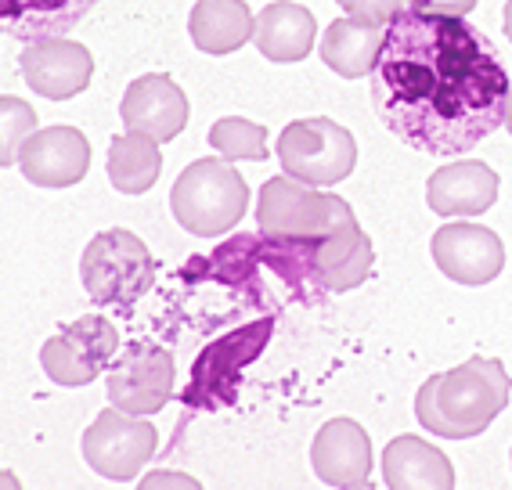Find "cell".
<instances>
[{
    "label": "cell",
    "instance_id": "obj_1",
    "mask_svg": "<svg viewBox=\"0 0 512 490\" xmlns=\"http://www.w3.org/2000/svg\"><path fill=\"white\" fill-rule=\"evenodd\" d=\"M509 76L491 40L466 19L404 8L386 26L372 69L379 123L426 155H462L505 127Z\"/></svg>",
    "mask_w": 512,
    "mask_h": 490
},
{
    "label": "cell",
    "instance_id": "obj_2",
    "mask_svg": "<svg viewBox=\"0 0 512 490\" xmlns=\"http://www.w3.org/2000/svg\"><path fill=\"white\" fill-rule=\"evenodd\" d=\"M512 382L498 357H469L451 372L430 375L415 397V418L444 440L480 436L509 404Z\"/></svg>",
    "mask_w": 512,
    "mask_h": 490
},
{
    "label": "cell",
    "instance_id": "obj_3",
    "mask_svg": "<svg viewBox=\"0 0 512 490\" xmlns=\"http://www.w3.org/2000/svg\"><path fill=\"white\" fill-rule=\"evenodd\" d=\"M170 206L184 231L199 238L228 235L249 209V184L228 159H195L177 177Z\"/></svg>",
    "mask_w": 512,
    "mask_h": 490
},
{
    "label": "cell",
    "instance_id": "obj_4",
    "mask_svg": "<svg viewBox=\"0 0 512 490\" xmlns=\"http://www.w3.org/2000/svg\"><path fill=\"white\" fill-rule=\"evenodd\" d=\"M83 289L101 307H127L156 282V260L134 231H101L80 260Z\"/></svg>",
    "mask_w": 512,
    "mask_h": 490
},
{
    "label": "cell",
    "instance_id": "obj_5",
    "mask_svg": "<svg viewBox=\"0 0 512 490\" xmlns=\"http://www.w3.org/2000/svg\"><path fill=\"white\" fill-rule=\"evenodd\" d=\"M354 220V209L339 195H325L314 184L296 181L289 173L271 177L256 199V224L275 238H321L339 224Z\"/></svg>",
    "mask_w": 512,
    "mask_h": 490
},
{
    "label": "cell",
    "instance_id": "obj_6",
    "mask_svg": "<svg viewBox=\"0 0 512 490\" xmlns=\"http://www.w3.org/2000/svg\"><path fill=\"white\" fill-rule=\"evenodd\" d=\"M278 163H282V173L314 188L339 184L357 166V141L336 119H296L278 134Z\"/></svg>",
    "mask_w": 512,
    "mask_h": 490
},
{
    "label": "cell",
    "instance_id": "obj_7",
    "mask_svg": "<svg viewBox=\"0 0 512 490\" xmlns=\"http://www.w3.org/2000/svg\"><path fill=\"white\" fill-rule=\"evenodd\" d=\"M159 447V429L123 408H105L83 433V458L105 480H134Z\"/></svg>",
    "mask_w": 512,
    "mask_h": 490
},
{
    "label": "cell",
    "instance_id": "obj_8",
    "mask_svg": "<svg viewBox=\"0 0 512 490\" xmlns=\"http://www.w3.org/2000/svg\"><path fill=\"white\" fill-rule=\"evenodd\" d=\"M119 332L109 318L87 314L65 325L55 339H47L40 350V364L51 382L58 386H91L101 375V368L116 354Z\"/></svg>",
    "mask_w": 512,
    "mask_h": 490
},
{
    "label": "cell",
    "instance_id": "obj_9",
    "mask_svg": "<svg viewBox=\"0 0 512 490\" xmlns=\"http://www.w3.org/2000/svg\"><path fill=\"white\" fill-rule=\"evenodd\" d=\"M275 332V318H260L253 325L238 328L231 336H224L220 343H213L206 354L195 364V379L184 393L188 404H199V408H220V404H231L235 400L238 375L253 357H260V350L267 346Z\"/></svg>",
    "mask_w": 512,
    "mask_h": 490
},
{
    "label": "cell",
    "instance_id": "obj_10",
    "mask_svg": "<svg viewBox=\"0 0 512 490\" xmlns=\"http://www.w3.org/2000/svg\"><path fill=\"white\" fill-rule=\"evenodd\" d=\"M174 354L163 346L138 343L109 368V400L130 415H156L174 397Z\"/></svg>",
    "mask_w": 512,
    "mask_h": 490
},
{
    "label": "cell",
    "instance_id": "obj_11",
    "mask_svg": "<svg viewBox=\"0 0 512 490\" xmlns=\"http://www.w3.org/2000/svg\"><path fill=\"white\" fill-rule=\"evenodd\" d=\"M433 260L451 282L487 285L505 267V245L484 224H444L433 235Z\"/></svg>",
    "mask_w": 512,
    "mask_h": 490
},
{
    "label": "cell",
    "instance_id": "obj_12",
    "mask_svg": "<svg viewBox=\"0 0 512 490\" xmlns=\"http://www.w3.org/2000/svg\"><path fill=\"white\" fill-rule=\"evenodd\" d=\"M119 116H123V127L127 130L166 145V141H174L188 127V98H184V91L170 76L148 73L138 76L127 87Z\"/></svg>",
    "mask_w": 512,
    "mask_h": 490
},
{
    "label": "cell",
    "instance_id": "obj_13",
    "mask_svg": "<svg viewBox=\"0 0 512 490\" xmlns=\"http://www.w3.org/2000/svg\"><path fill=\"white\" fill-rule=\"evenodd\" d=\"M19 170L29 184L40 188H69L91 170V145L76 127H47L29 137L19 155Z\"/></svg>",
    "mask_w": 512,
    "mask_h": 490
},
{
    "label": "cell",
    "instance_id": "obj_14",
    "mask_svg": "<svg viewBox=\"0 0 512 490\" xmlns=\"http://www.w3.org/2000/svg\"><path fill=\"white\" fill-rule=\"evenodd\" d=\"M19 65H22V80L51 101L76 98L80 91H87V83H91V76H94L91 51L65 37L26 44Z\"/></svg>",
    "mask_w": 512,
    "mask_h": 490
},
{
    "label": "cell",
    "instance_id": "obj_15",
    "mask_svg": "<svg viewBox=\"0 0 512 490\" xmlns=\"http://www.w3.org/2000/svg\"><path fill=\"white\" fill-rule=\"evenodd\" d=\"M372 238L361 231V224L347 220L336 231L311 238V278L325 292H350L365 282L372 271Z\"/></svg>",
    "mask_w": 512,
    "mask_h": 490
},
{
    "label": "cell",
    "instance_id": "obj_16",
    "mask_svg": "<svg viewBox=\"0 0 512 490\" xmlns=\"http://www.w3.org/2000/svg\"><path fill=\"white\" fill-rule=\"evenodd\" d=\"M311 465L332 487H368L372 476V440L354 418H332L318 429Z\"/></svg>",
    "mask_w": 512,
    "mask_h": 490
},
{
    "label": "cell",
    "instance_id": "obj_17",
    "mask_svg": "<svg viewBox=\"0 0 512 490\" xmlns=\"http://www.w3.org/2000/svg\"><path fill=\"white\" fill-rule=\"evenodd\" d=\"M498 199V173L480 159L440 166L426 184V202L440 217H480Z\"/></svg>",
    "mask_w": 512,
    "mask_h": 490
},
{
    "label": "cell",
    "instance_id": "obj_18",
    "mask_svg": "<svg viewBox=\"0 0 512 490\" xmlns=\"http://www.w3.org/2000/svg\"><path fill=\"white\" fill-rule=\"evenodd\" d=\"M383 476L394 490H451L455 469L440 447L426 444L422 436H394L383 451Z\"/></svg>",
    "mask_w": 512,
    "mask_h": 490
},
{
    "label": "cell",
    "instance_id": "obj_19",
    "mask_svg": "<svg viewBox=\"0 0 512 490\" xmlns=\"http://www.w3.org/2000/svg\"><path fill=\"white\" fill-rule=\"evenodd\" d=\"M101 0H0V22L22 44L58 40L80 26Z\"/></svg>",
    "mask_w": 512,
    "mask_h": 490
},
{
    "label": "cell",
    "instance_id": "obj_20",
    "mask_svg": "<svg viewBox=\"0 0 512 490\" xmlns=\"http://www.w3.org/2000/svg\"><path fill=\"white\" fill-rule=\"evenodd\" d=\"M314 37H318V22L303 4L293 0H278V4H267L260 15H256V47L260 55L271 58V62H300V58L311 55Z\"/></svg>",
    "mask_w": 512,
    "mask_h": 490
},
{
    "label": "cell",
    "instance_id": "obj_21",
    "mask_svg": "<svg viewBox=\"0 0 512 490\" xmlns=\"http://www.w3.org/2000/svg\"><path fill=\"white\" fill-rule=\"evenodd\" d=\"M188 29L202 55H231L256 33V15L246 0H195Z\"/></svg>",
    "mask_w": 512,
    "mask_h": 490
},
{
    "label": "cell",
    "instance_id": "obj_22",
    "mask_svg": "<svg viewBox=\"0 0 512 490\" xmlns=\"http://www.w3.org/2000/svg\"><path fill=\"white\" fill-rule=\"evenodd\" d=\"M386 26L365 19H336L321 37V62L343 80H357L375 69L383 51Z\"/></svg>",
    "mask_w": 512,
    "mask_h": 490
},
{
    "label": "cell",
    "instance_id": "obj_23",
    "mask_svg": "<svg viewBox=\"0 0 512 490\" xmlns=\"http://www.w3.org/2000/svg\"><path fill=\"white\" fill-rule=\"evenodd\" d=\"M163 173V152H159V141L145 134H127L112 137L109 145V181L123 195H141L152 184L159 181Z\"/></svg>",
    "mask_w": 512,
    "mask_h": 490
},
{
    "label": "cell",
    "instance_id": "obj_24",
    "mask_svg": "<svg viewBox=\"0 0 512 490\" xmlns=\"http://www.w3.org/2000/svg\"><path fill=\"white\" fill-rule=\"evenodd\" d=\"M210 145L220 152V159H228V163H238V159H267V130L260 123H249V119H217L210 127Z\"/></svg>",
    "mask_w": 512,
    "mask_h": 490
},
{
    "label": "cell",
    "instance_id": "obj_25",
    "mask_svg": "<svg viewBox=\"0 0 512 490\" xmlns=\"http://www.w3.org/2000/svg\"><path fill=\"white\" fill-rule=\"evenodd\" d=\"M33 127H37V116H33L26 101L4 98V163H15V145L26 148L29 137H33Z\"/></svg>",
    "mask_w": 512,
    "mask_h": 490
},
{
    "label": "cell",
    "instance_id": "obj_26",
    "mask_svg": "<svg viewBox=\"0 0 512 490\" xmlns=\"http://www.w3.org/2000/svg\"><path fill=\"white\" fill-rule=\"evenodd\" d=\"M339 8L347 11L350 19H365L375 26H390V22L408 8V0H339Z\"/></svg>",
    "mask_w": 512,
    "mask_h": 490
},
{
    "label": "cell",
    "instance_id": "obj_27",
    "mask_svg": "<svg viewBox=\"0 0 512 490\" xmlns=\"http://www.w3.org/2000/svg\"><path fill=\"white\" fill-rule=\"evenodd\" d=\"M476 0H408V11L419 15H444V19H466Z\"/></svg>",
    "mask_w": 512,
    "mask_h": 490
},
{
    "label": "cell",
    "instance_id": "obj_28",
    "mask_svg": "<svg viewBox=\"0 0 512 490\" xmlns=\"http://www.w3.org/2000/svg\"><path fill=\"white\" fill-rule=\"evenodd\" d=\"M145 487H188L195 490L199 483L192 480V476H174V472H156V476H148Z\"/></svg>",
    "mask_w": 512,
    "mask_h": 490
},
{
    "label": "cell",
    "instance_id": "obj_29",
    "mask_svg": "<svg viewBox=\"0 0 512 490\" xmlns=\"http://www.w3.org/2000/svg\"><path fill=\"white\" fill-rule=\"evenodd\" d=\"M505 127L512 134V80H509V98H505Z\"/></svg>",
    "mask_w": 512,
    "mask_h": 490
},
{
    "label": "cell",
    "instance_id": "obj_30",
    "mask_svg": "<svg viewBox=\"0 0 512 490\" xmlns=\"http://www.w3.org/2000/svg\"><path fill=\"white\" fill-rule=\"evenodd\" d=\"M502 19H505V33H509V40H512V0H509V4H505Z\"/></svg>",
    "mask_w": 512,
    "mask_h": 490
}]
</instances>
